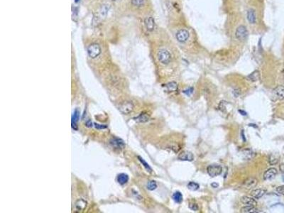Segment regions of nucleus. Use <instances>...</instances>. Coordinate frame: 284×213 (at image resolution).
<instances>
[{
    "label": "nucleus",
    "mask_w": 284,
    "mask_h": 213,
    "mask_svg": "<svg viewBox=\"0 0 284 213\" xmlns=\"http://www.w3.org/2000/svg\"><path fill=\"white\" fill-rule=\"evenodd\" d=\"M134 104L130 101L124 102L120 106V111L124 114H128L134 110Z\"/></svg>",
    "instance_id": "obj_6"
},
{
    "label": "nucleus",
    "mask_w": 284,
    "mask_h": 213,
    "mask_svg": "<svg viewBox=\"0 0 284 213\" xmlns=\"http://www.w3.org/2000/svg\"><path fill=\"white\" fill-rule=\"evenodd\" d=\"M166 87L168 92H176L178 90V84L176 82H170L166 85Z\"/></svg>",
    "instance_id": "obj_24"
},
{
    "label": "nucleus",
    "mask_w": 284,
    "mask_h": 213,
    "mask_svg": "<svg viewBox=\"0 0 284 213\" xmlns=\"http://www.w3.org/2000/svg\"><path fill=\"white\" fill-rule=\"evenodd\" d=\"M258 212H259V210L254 206H247V205H246L241 209V212L242 213H256Z\"/></svg>",
    "instance_id": "obj_22"
},
{
    "label": "nucleus",
    "mask_w": 284,
    "mask_h": 213,
    "mask_svg": "<svg viewBox=\"0 0 284 213\" xmlns=\"http://www.w3.org/2000/svg\"><path fill=\"white\" fill-rule=\"evenodd\" d=\"M246 79L249 81L252 82H256L260 79V73H259V70H255L253 73L249 74V75L246 77Z\"/></svg>",
    "instance_id": "obj_18"
},
{
    "label": "nucleus",
    "mask_w": 284,
    "mask_h": 213,
    "mask_svg": "<svg viewBox=\"0 0 284 213\" xmlns=\"http://www.w3.org/2000/svg\"><path fill=\"white\" fill-rule=\"evenodd\" d=\"M101 53V48L100 46L97 44H92L89 46L87 48V53H88L89 57L91 58H95Z\"/></svg>",
    "instance_id": "obj_3"
},
{
    "label": "nucleus",
    "mask_w": 284,
    "mask_h": 213,
    "mask_svg": "<svg viewBox=\"0 0 284 213\" xmlns=\"http://www.w3.org/2000/svg\"><path fill=\"white\" fill-rule=\"evenodd\" d=\"M239 112L241 114L243 115V116H246V115L247 114H246V112H245V111L242 110V109H239Z\"/></svg>",
    "instance_id": "obj_35"
},
{
    "label": "nucleus",
    "mask_w": 284,
    "mask_h": 213,
    "mask_svg": "<svg viewBox=\"0 0 284 213\" xmlns=\"http://www.w3.org/2000/svg\"><path fill=\"white\" fill-rule=\"evenodd\" d=\"M108 9H109V7H107V5H103L100 7V9H99L98 13H97V17H94V19H97L96 22L98 23L99 21L104 19L105 18L106 16H107V14Z\"/></svg>",
    "instance_id": "obj_7"
},
{
    "label": "nucleus",
    "mask_w": 284,
    "mask_h": 213,
    "mask_svg": "<svg viewBox=\"0 0 284 213\" xmlns=\"http://www.w3.org/2000/svg\"><path fill=\"white\" fill-rule=\"evenodd\" d=\"M131 4L137 7H143L145 4V0H131Z\"/></svg>",
    "instance_id": "obj_29"
},
{
    "label": "nucleus",
    "mask_w": 284,
    "mask_h": 213,
    "mask_svg": "<svg viewBox=\"0 0 284 213\" xmlns=\"http://www.w3.org/2000/svg\"><path fill=\"white\" fill-rule=\"evenodd\" d=\"M112 1H117V0H112Z\"/></svg>",
    "instance_id": "obj_42"
},
{
    "label": "nucleus",
    "mask_w": 284,
    "mask_h": 213,
    "mask_svg": "<svg viewBox=\"0 0 284 213\" xmlns=\"http://www.w3.org/2000/svg\"><path fill=\"white\" fill-rule=\"evenodd\" d=\"M242 156H243V159L244 160H246V161L252 160L255 156L254 152L250 149H244V150L242 151Z\"/></svg>",
    "instance_id": "obj_14"
},
{
    "label": "nucleus",
    "mask_w": 284,
    "mask_h": 213,
    "mask_svg": "<svg viewBox=\"0 0 284 213\" xmlns=\"http://www.w3.org/2000/svg\"><path fill=\"white\" fill-rule=\"evenodd\" d=\"M279 156L278 154H271L269 156V162L271 165H276L279 163Z\"/></svg>",
    "instance_id": "obj_25"
},
{
    "label": "nucleus",
    "mask_w": 284,
    "mask_h": 213,
    "mask_svg": "<svg viewBox=\"0 0 284 213\" xmlns=\"http://www.w3.org/2000/svg\"><path fill=\"white\" fill-rule=\"evenodd\" d=\"M241 202L245 205L247 206H254L256 207L257 205V202L253 199L252 198H250L249 196H243L241 199Z\"/></svg>",
    "instance_id": "obj_12"
},
{
    "label": "nucleus",
    "mask_w": 284,
    "mask_h": 213,
    "mask_svg": "<svg viewBox=\"0 0 284 213\" xmlns=\"http://www.w3.org/2000/svg\"><path fill=\"white\" fill-rule=\"evenodd\" d=\"M276 191L278 193L281 194V195H284V185H281L276 188Z\"/></svg>",
    "instance_id": "obj_33"
},
{
    "label": "nucleus",
    "mask_w": 284,
    "mask_h": 213,
    "mask_svg": "<svg viewBox=\"0 0 284 213\" xmlns=\"http://www.w3.org/2000/svg\"><path fill=\"white\" fill-rule=\"evenodd\" d=\"M158 59L162 64L167 65L171 60V55L166 49H161L158 52Z\"/></svg>",
    "instance_id": "obj_2"
},
{
    "label": "nucleus",
    "mask_w": 284,
    "mask_h": 213,
    "mask_svg": "<svg viewBox=\"0 0 284 213\" xmlns=\"http://www.w3.org/2000/svg\"><path fill=\"white\" fill-rule=\"evenodd\" d=\"M178 159L184 161H193L194 159V156L191 152L184 151L178 155Z\"/></svg>",
    "instance_id": "obj_10"
},
{
    "label": "nucleus",
    "mask_w": 284,
    "mask_h": 213,
    "mask_svg": "<svg viewBox=\"0 0 284 213\" xmlns=\"http://www.w3.org/2000/svg\"><path fill=\"white\" fill-rule=\"evenodd\" d=\"M110 144L117 149H123L125 146L124 142L119 138H113L110 141Z\"/></svg>",
    "instance_id": "obj_16"
},
{
    "label": "nucleus",
    "mask_w": 284,
    "mask_h": 213,
    "mask_svg": "<svg viewBox=\"0 0 284 213\" xmlns=\"http://www.w3.org/2000/svg\"><path fill=\"white\" fill-rule=\"evenodd\" d=\"M283 181H284V176H283Z\"/></svg>",
    "instance_id": "obj_41"
},
{
    "label": "nucleus",
    "mask_w": 284,
    "mask_h": 213,
    "mask_svg": "<svg viewBox=\"0 0 284 213\" xmlns=\"http://www.w3.org/2000/svg\"><path fill=\"white\" fill-rule=\"evenodd\" d=\"M87 206V202L83 199H80L75 202V208L78 211L84 210Z\"/></svg>",
    "instance_id": "obj_19"
},
{
    "label": "nucleus",
    "mask_w": 284,
    "mask_h": 213,
    "mask_svg": "<svg viewBox=\"0 0 284 213\" xmlns=\"http://www.w3.org/2000/svg\"><path fill=\"white\" fill-rule=\"evenodd\" d=\"M144 24L146 29L149 31H153L155 27V21L154 19L151 17H146L144 20Z\"/></svg>",
    "instance_id": "obj_13"
},
{
    "label": "nucleus",
    "mask_w": 284,
    "mask_h": 213,
    "mask_svg": "<svg viewBox=\"0 0 284 213\" xmlns=\"http://www.w3.org/2000/svg\"><path fill=\"white\" fill-rule=\"evenodd\" d=\"M149 115L146 113H141V114L139 115L138 116H137L136 118H134L136 121L137 122H139V123H145V122H148L149 120Z\"/></svg>",
    "instance_id": "obj_21"
},
{
    "label": "nucleus",
    "mask_w": 284,
    "mask_h": 213,
    "mask_svg": "<svg viewBox=\"0 0 284 213\" xmlns=\"http://www.w3.org/2000/svg\"><path fill=\"white\" fill-rule=\"evenodd\" d=\"M242 138H243L244 142H245V141H246V139H245V138H244V132H243V131H242Z\"/></svg>",
    "instance_id": "obj_39"
},
{
    "label": "nucleus",
    "mask_w": 284,
    "mask_h": 213,
    "mask_svg": "<svg viewBox=\"0 0 284 213\" xmlns=\"http://www.w3.org/2000/svg\"><path fill=\"white\" fill-rule=\"evenodd\" d=\"M188 207L190 210H192L193 211H197L199 209L198 205H197L196 203H190L189 204Z\"/></svg>",
    "instance_id": "obj_31"
},
{
    "label": "nucleus",
    "mask_w": 284,
    "mask_h": 213,
    "mask_svg": "<svg viewBox=\"0 0 284 213\" xmlns=\"http://www.w3.org/2000/svg\"><path fill=\"white\" fill-rule=\"evenodd\" d=\"M211 185L213 188H218V186H219V184L217 183H213L211 184Z\"/></svg>",
    "instance_id": "obj_37"
},
{
    "label": "nucleus",
    "mask_w": 284,
    "mask_h": 213,
    "mask_svg": "<svg viewBox=\"0 0 284 213\" xmlns=\"http://www.w3.org/2000/svg\"><path fill=\"white\" fill-rule=\"evenodd\" d=\"M129 181V176L125 173H121L117 176V182L120 185H124L126 184Z\"/></svg>",
    "instance_id": "obj_23"
},
{
    "label": "nucleus",
    "mask_w": 284,
    "mask_h": 213,
    "mask_svg": "<svg viewBox=\"0 0 284 213\" xmlns=\"http://www.w3.org/2000/svg\"><path fill=\"white\" fill-rule=\"evenodd\" d=\"M183 93H184V94H186V95L190 96V95H191L192 93H193V87H189V88H188L187 90H183Z\"/></svg>",
    "instance_id": "obj_32"
},
{
    "label": "nucleus",
    "mask_w": 284,
    "mask_h": 213,
    "mask_svg": "<svg viewBox=\"0 0 284 213\" xmlns=\"http://www.w3.org/2000/svg\"><path fill=\"white\" fill-rule=\"evenodd\" d=\"M266 190L262 189V188H259V189H255L252 191L250 194L253 198H256V199H259V198L263 197L264 195L266 194Z\"/></svg>",
    "instance_id": "obj_15"
},
{
    "label": "nucleus",
    "mask_w": 284,
    "mask_h": 213,
    "mask_svg": "<svg viewBox=\"0 0 284 213\" xmlns=\"http://www.w3.org/2000/svg\"><path fill=\"white\" fill-rule=\"evenodd\" d=\"M273 97L276 100H283L284 99V86L279 85L273 90Z\"/></svg>",
    "instance_id": "obj_8"
},
{
    "label": "nucleus",
    "mask_w": 284,
    "mask_h": 213,
    "mask_svg": "<svg viewBox=\"0 0 284 213\" xmlns=\"http://www.w3.org/2000/svg\"><path fill=\"white\" fill-rule=\"evenodd\" d=\"M235 37L236 39L240 41H244L245 40L247 39L248 31L244 25H240L238 26L235 31Z\"/></svg>",
    "instance_id": "obj_1"
},
{
    "label": "nucleus",
    "mask_w": 284,
    "mask_h": 213,
    "mask_svg": "<svg viewBox=\"0 0 284 213\" xmlns=\"http://www.w3.org/2000/svg\"><path fill=\"white\" fill-rule=\"evenodd\" d=\"M172 198H173V200L177 203H180L183 201V195H182L181 192H179V191L174 192Z\"/></svg>",
    "instance_id": "obj_26"
},
{
    "label": "nucleus",
    "mask_w": 284,
    "mask_h": 213,
    "mask_svg": "<svg viewBox=\"0 0 284 213\" xmlns=\"http://www.w3.org/2000/svg\"><path fill=\"white\" fill-rule=\"evenodd\" d=\"M79 1V0H75V1H76V2H77V1Z\"/></svg>",
    "instance_id": "obj_40"
},
{
    "label": "nucleus",
    "mask_w": 284,
    "mask_h": 213,
    "mask_svg": "<svg viewBox=\"0 0 284 213\" xmlns=\"http://www.w3.org/2000/svg\"><path fill=\"white\" fill-rule=\"evenodd\" d=\"M79 115H80V112H79L78 109H76L72 116V127L74 129H77V122L79 119Z\"/></svg>",
    "instance_id": "obj_20"
},
{
    "label": "nucleus",
    "mask_w": 284,
    "mask_h": 213,
    "mask_svg": "<svg viewBox=\"0 0 284 213\" xmlns=\"http://www.w3.org/2000/svg\"><path fill=\"white\" fill-rule=\"evenodd\" d=\"M246 18H247L249 24H255L256 23V20H257V17H256V14L255 10L253 9H249L247 11V14H246Z\"/></svg>",
    "instance_id": "obj_11"
},
{
    "label": "nucleus",
    "mask_w": 284,
    "mask_h": 213,
    "mask_svg": "<svg viewBox=\"0 0 284 213\" xmlns=\"http://www.w3.org/2000/svg\"><path fill=\"white\" fill-rule=\"evenodd\" d=\"M157 188V184H156V181H151L147 183V188L149 191H154Z\"/></svg>",
    "instance_id": "obj_28"
},
{
    "label": "nucleus",
    "mask_w": 284,
    "mask_h": 213,
    "mask_svg": "<svg viewBox=\"0 0 284 213\" xmlns=\"http://www.w3.org/2000/svg\"><path fill=\"white\" fill-rule=\"evenodd\" d=\"M138 159H139V161H140V162H141V163L143 164V166L145 167V168H146V169L148 171H149V172H151L152 169H151V167L149 166V164H148L147 163H146V161H144V160H143V159H142L141 157H140V156H138Z\"/></svg>",
    "instance_id": "obj_30"
},
{
    "label": "nucleus",
    "mask_w": 284,
    "mask_h": 213,
    "mask_svg": "<svg viewBox=\"0 0 284 213\" xmlns=\"http://www.w3.org/2000/svg\"><path fill=\"white\" fill-rule=\"evenodd\" d=\"M207 171L210 176L214 178V177L217 176V175H219L222 173V168L221 165L214 164V165H210L207 167Z\"/></svg>",
    "instance_id": "obj_5"
},
{
    "label": "nucleus",
    "mask_w": 284,
    "mask_h": 213,
    "mask_svg": "<svg viewBox=\"0 0 284 213\" xmlns=\"http://www.w3.org/2000/svg\"><path fill=\"white\" fill-rule=\"evenodd\" d=\"M86 125H87V126H92V122H91V121H87V122H86Z\"/></svg>",
    "instance_id": "obj_38"
},
{
    "label": "nucleus",
    "mask_w": 284,
    "mask_h": 213,
    "mask_svg": "<svg viewBox=\"0 0 284 213\" xmlns=\"http://www.w3.org/2000/svg\"><path fill=\"white\" fill-rule=\"evenodd\" d=\"M190 37V33L187 29L181 28L178 30L176 34V38L180 43H186Z\"/></svg>",
    "instance_id": "obj_4"
},
{
    "label": "nucleus",
    "mask_w": 284,
    "mask_h": 213,
    "mask_svg": "<svg viewBox=\"0 0 284 213\" xmlns=\"http://www.w3.org/2000/svg\"><path fill=\"white\" fill-rule=\"evenodd\" d=\"M278 171L276 170V168H269L267 171H266V172L264 174V179L265 181H270V180L273 179V178L276 177V175H277Z\"/></svg>",
    "instance_id": "obj_9"
},
{
    "label": "nucleus",
    "mask_w": 284,
    "mask_h": 213,
    "mask_svg": "<svg viewBox=\"0 0 284 213\" xmlns=\"http://www.w3.org/2000/svg\"><path fill=\"white\" fill-rule=\"evenodd\" d=\"M279 168H280V171H281L282 173H284V163H283L281 164L280 166H279Z\"/></svg>",
    "instance_id": "obj_36"
},
{
    "label": "nucleus",
    "mask_w": 284,
    "mask_h": 213,
    "mask_svg": "<svg viewBox=\"0 0 284 213\" xmlns=\"http://www.w3.org/2000/svg\"><path fill=\"white\" fill-rule=\"evenodd\" d=\"M95 127L97 128V129H105L107 126H104V125H100V124H95Z\"/></svg>",
    "instance_id": "obj_34"
},
{
    "label": "nucleus",
    "mask_w": 284,
    "mask_h": 213,
    "mask_svg": "<svg viewBox=\"0 0 284 213\" xmlns=\"http://www.w3.org/2000/svg\"><path fill=\"white\" fill-rule=\"evenodd\" d=\"M257 183L258 181L256 178H249L244 181V185L246 188H252L256 186Z\"/></svg>",
    "instance_id": "obj_17"
},
{
    "label": "nucleus",
    "mask_w": 284,
    "mask_h": 213,
    "mask_svg": "<svg viewBox=\"0 0 284 213\" xmlns=\"http://www.w3.org/2000/svg\"><path fill=\"white\" fill-rule=\"evenodd\" d=\"M188 189H190V191H195L199 189L200 185H199V184H197V183L190 182L188 184Z\"/></svg>",
    "instance_id": "obj_27"
}]
</instances>
